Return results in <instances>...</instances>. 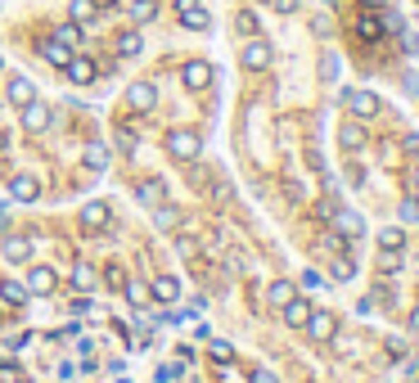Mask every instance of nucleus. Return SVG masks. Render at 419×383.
<instances>
[{
    "label": "nucleus",
    "mask_w": 419,
    "mask_h": 383,
    "mask_svg": "<svg viewBox=\"0 0 419 383\" xmlns=\"http://www.w3.org/2000/svg\"><path fill=\"white\" fill-rule=\"evenodd\" d=\"M154 104H158V86L154 81H135L127 91V108H135V113H149Z\"/></svg>",
    "instance_id": "obj_5"
},
{
    "label": "nucleus",
    "mask_w": 419,
    "mask_h": 383,
    "mask_svg": "<svg viewBox=\"0 0 419 383\" xmlns=\"http://www.w3.org/2000/svg\"><path fill=\"white\" fill-rule=\"evenodd\" d=\"M140 50H144L140 32H122V36H117V55H122V59H135Z\"/></svg>",
    "instance_id": "obj_26"
},
{
    "label": "nucleus",
    "mask_w": 419,
    "mask_h": 383,
    "mask_svg": "<svg viewBox=\"0 0 419 383\" xmlns=\"http://www.w3.org/2000/svg\"><path fill=\"white\" fill-rule=\"evenodd\" d=\"M158 14V0H131V23H149Z\"/></svg>",
    "instance_id": "obj_29"
},
{
    "label": "nucleus",
    "mask_w": 419,
    "mask_h": 383,
    "mask_svg": "<svg viewBox=\"0 0 419 383\" xmlns=\"http://www.w3.org/2000/svg\"><path fill=\"white\" fill-rule=\"evenodd\" d=\"M158 230H171V226H176V221H180V212H176V207H158Z\"/></svg>",
    "instance_id": "obj_33"
},
{
    "label": "nucleus",
    "mask_w": 419,
    "mask_h": 383,
    "mask_svg": "<svg viewBox=\"0 0 419 383\" xmlns=\"http://www.w3.org/2000/svg\"><path fill=\"white\" fill-rule=\"evenodd\" d=\"M270 5H275V9H280V14H293V9H298V5H302V0H270Z\"/></svg>",
    "instance_id": "obj_40"
},
{
    "label": "nucleus",
    "mask_w": 419,
    "mask_h": 383,
    "mask_svg": "<svg viewBox=\"0 0 419 383\" xmlns=\"http://www.w3.org/2000/svg\"><path fill=\"white\" fill-rule=\"evenodd\" d=\"M5 100L23 108V104H28V100H36V86H32L28 77H9V86H5Z\"/></svg>",
    "instance_id": "obj_14"
},
{
    "label": "nucleus",
    "mask_w": 419,
    "mask_h": 383,
    "mask_svg": "<svg viewBox=\"0 0 419 383\" xmlns=\"http://www.w3.org/2000/svg\"><path fill=\"white\" fill-rule=\"evenodd\" d=\"M0 253L18 266V262H28V257H32V239H5V244H0Z\"/></svg>",
    "instance_id": "obj_23"
},
{
    "label": "nucleus",
    "mask_w": 419,
    "mask_h": 383,
    "mask_svg": "<svg viewBox=\"0 0 419 383\" xmlns=\"http://www.w3.org/2000/svg\"><path fill=\"white\" fill-rule=\"evenodd\" d=\"M411 181H415V190H419V167H415V176H411Z\"/></svg>",
    "instance_id": "obj_45"
},
{
    "label": "nucleus",
    "mask_w": 419,
    "mask_h": 383,
    "mask_svg": "<svg viewBox=\"0 0 419 383\" xmlns=\"http://www.w3.org/2000/svg\"><path fill=\"white\" fill-rule=\"evenodd\" d=\"M149 298H154V302H176V298H180V280H176V275H158V280L149 284Z\"/></svg>",
    "instance_id": "obj_11"
},
{
    "label": "nucleus",
    "mask_w": 419,
    "mask_h": 383,
    "mask_svg": "<svg viewBox=\"0 0 419 383\" xmlns=\"http://www.w3.org/2000/svg\"><path fill=\"white\" fill-rule=\"evenodd\" d=\"M401 149L411 154V158H419V135H406V140H401Z\"/></svg>",
    "instance_id": "obj_39"
},
{
    "label": "nucleus",
    "mask_w": 419,
    "mask_h": 383,
    "mask_svg": "<svg viewBox=\"0 0 419 383\" xmlns=\"http://www.w3.org/2000/svg\"><path fill=\"white\" fill-rule=\"evenodd\" d=\"M379 270H384V275H397V270H401V257H397V253H384V257H379Z\"/></svg>",
    "instance_id": "obj_34"
},
{
    "label": "nucleus",
    "mask_w": 419,
    "mask_h": 383,
    "mask_svg": "<svg viewBox=\"0 0 419 383\" xmlns=\"http://www.w3.org/2000/svg\"><path fill=\"white\" fill-rule=\"evenodd\" d=\"M306 333H311V338H320V343H325V338H334V329H338V320L334 316H329V311H311V316H306V325H302Z\"/></svg>",
    "instance_id": "obj_9"
},
{
    "label": "nucleus",
    "mask_w": 419,
    "mask_h": 383,
    "mask_svg": "<svg viewBox=\"0 0 419 383\" xmlns=\"http://www.w3.org/2000/svg\"><path fill=\"white\" fill-rule=\"evenodd\" d=\"M343 104H348L356 118H374L379 113V95H369V91H348V95H343Z\"/></svg>",
    "instance_id": "obj_7"
},
{
    "label": "nucleus",
    "mask_w": 419,
    "mask_h": 383,
    "mask_svg": "<svg viewBox=\"0 0 419 383\" xmlns=\"http://www.w3.org/2000/svg\"><path fill=\"white\" fill-rule=\"evenodd\" d=\"M411 325H415V329H419V311H415V316H411Z\"/></svg>",
    "instance_id": "obj_44"
},
{
    "label": "nucleus",
    "mask_w": 419,
    "mask_h": 383,
    "mask_svg": "<svg viewBox=\"0 0 419 383\" xmlns=\"http://www.w3.org/2000/svg\"><path fill=\"white\" fill-rule=\"evenodd\" d=\"M356 275V266L348 262V257H338V262H334V280H352Z\"/></svg>",
    "instance_id": "obj_36"
},
{
    "label": "nucleus",
    "mask_w": 419,
    "mask_h": 383,
    "mask_svg": "<svg viewBox=\"0 0 419 383\" xmlns=\"http://www.w3.org/2000/svg\"><path fill=\"white\" fill-rule=\"evenodd\" d=\"M235 28H239L243 36H253V32H257V14H253V9H239V18H235Z\"/></svg>",
    "instance_id": "obj_32"
},
{
    "label": "nucleus",
    "mask_w": 419,
    "mask_h": 383,
    "mask_svg": "<svg viewBox=\"0 0 419 383\" xmlns=\"http://www.w3.org/2000/svg\"><path fill=\"white\" fill-rule=\"evenodd\" d=\"M95 14H100V5H95V0H72V5H68V18H72V23H91Z\"/></svg>",
    "instance_id": "obj_24"
},
{
    "label": "nucleus",
    "mask_w": 419,
    "mask_h": 383,
    "mask_svg": "<svg viewBox=\"0 0 419 383\" xmlns=\"http://www.w3.org/2000/svg\"><path fill=\"white\" fill-rule=\"evenodd\" d=\"M401 221H419V199H406L401 203Z\"/></svg>",
    "instance_id": "obj_37"
},
{
    "label": "nucleus",
    "mask_w": 419,
    "mask_h": 383,
    "mask_svg": "<svg viewBox=\"0 0 419 383\" xmlns=\"http://www.w3.org/2000/svg\"><path fill=\"white\" fill-rule=\"evenodd\" d=\"M243 68H253V72H262V68H270V59H275V55H270V45L266 41H248V45H243Z\"/></svg>",
    "instance_id": "obj_8"
},
{
    "label": "nucleus",
    "mask_w": 419,
    "mask_h": 383,
    "mask_svg": "<svg viewBox=\"0 0 419 383\" xmlns=\"http://www.w3.org/2000/svg\"><path fill=\"white\" fill-rule=\"evenodd\" d=\"M401 244H406V234H401L397 226L379 230V248H384V253H401Z\"/></svg>",
    "instance_id": "obj_28"
},
{
    "label": "nucleus",
    "mask_w": 419,
    "mask_h": 383,
    "mask_svg": "<svg viewBox=\"0 0 419 383\" xmlns=\"http://www.w3.org/2000/svg\"><path fill=\"white\" fill-rule=\"evenodd\" d=\"M180 28H190V32H207V28H212V18H207V9L190 5V9H180Z\"/></svg>",
    "instance_id": "obj_21"
},
{
    "label": "nucleus",
    "mask_w": 419,
    "mask_h": 383,
    "mask_svg": "<svg viewBox=\"0 0 419 383\" xmlns=\"http://www.w3.org/2000/svg\"><path fill=\"white\" fill-rule=\"evenodd\" d=\"M167 154L176 158V163H194V158L203 154V135H199V131H185V127L171 131V135H167Z\"/></svg>",
    "instance_id": "obj_1"
},
{
    "label": "nucleus",
    "mask_w": 419,
    "mask_h": 383,
    "mask_svg": "<svg viewBox=\"0 0 419 383\" xmlns=\"http://www.w3.org/2000/svg\"><path fill=\"white\" fill-rule=\"evenodd\" d=\"M64 72H68V81H72V86H91V81H95V64H91V59H77V55L68 59V68H64Z\"/></svg>",
    "instance_id": "obj_16"
},
{
    "label": "nucleus",
    "mask_w": 419,
    "mask_h": 383,
    "mask_svg": "<svg viewBox=\"0 0 419 383\" xmlns=\"http://www.w3.org/2000/svg\"><path fill=\"white\" fill-rule=\"evenodd\" d=\"M122 289H127V302H131V307H144V302H149V284H144V280H122Z\"/></svg>",
    "instance_id": "obj_25"
},
{
    "label": "nucleus",
    "mask_w": 419,
    "mask_h": 383,
    "mask_svg": "<svg viewBox=\"0 0 419 383\" xmlns=\"http://www.w3.org/2000/svg\"><path fill=\"white\" fill-rule=\"evenodd\" d=\"M45 127H50V104L28 100L23 104V131H45Z\"/></svg>",
    "instance_id": "obj_6"
},
{
    "label": "nucleus",
    "mask_w": 419,
    "mask_h": 383,
    "mask_svg": "<svg viewBox=\"0 0 419 383\" xmlns=\"http://www.w3.org/2000/svg\"><path fill=\"white\" fill-rule=\"evenodd\" d=\"M334 226L348 234V239H361L365 221H361V212H352V207H334Z\"/></svg>",
    "instance_id": "obj_10"
},
{
    "label": "nucleus",
    "mask_w": 419,
    "mask_h": 383,
    "mask_svg": "<svg viewBox=\"0 0 419 383\" xmlns=\"http://www.w3.org/2000/svg\"><path fill=\"white\" fill-rule=\"evenodd\" d=\"M356 36H361V41H379V36H384V18L361 14V18H356Z\"/></svg>",
    "instance_id": "obj_22"
},
{
    "label": "nucleus",
    "mask_w": 419,
    "mask_h": 383,
    "mask_svg": "<svg viewBox=\"0 0 419 383\" xmlns=\"http://www.w3.org/2000/svg\"><path fill=\"white\" fill-rule=\"evenodd\" d=\"M190 5H199V0H176V9H190Z\"/></svg>",
    "instance_id": "obj_42"
},
{
    "label": "nucleus",
    "mask_w": 419,
    "mask_h": 383,
    "mask_svg": "<svg viewBox=\"0 0 419 383\" xmlns=\"http://www.w3.org/2000/svg\"><path fill=\"white\" fill-rule=\"evenodd\" d=\"M338 140H343V149H361V144H365V131H361V127H352V122H348Z\"/></svg>",
    "instance_id": "obj_31"
},
{
    "label": "nucleus",
    "mask_w": 419,
    "mask_h": 383,
    "mask_svg": "<svg viewBox=\"0 0 419 383\" xmlns=\"http://www.w3.org/2000/svg\"><path fill=\"white\" fill-rule=\"evenodd\" d=\"M5 144H9V135H5V131H0V154H5Z\"/></svg>",
    "instance_id": "obj_43"
},
{
    "label": "nucleus",
    "mask_w": 419,
    "mask_h": 383,
    "mask_svg": "<svg viewBox=\"0 0 419 383\" xmlns=\"http://www.w3.org/2000/svg\"><path fill=\"white\" fill-rule=\"evenodd\" d=\"M117 144H122V154H135V135H131V131H122Z\"/></svg>",
    "instance_id": "obj_38"
},
{
    "label": "nucleus",
    "mask_w": 419,
    "mask_h": 383,
    "mask_svg": "<svg viewBox=\"0 0 419 383\" xmlns=\"http://www.w3.org/2000/svg\"><path fill=\"white\" fill-rule=\"evenodd\" d=\"M23 284H28V293H32V298H50V293L59 289V275H54V266H32Z\"/></svg>",
    "instance_id": "obj_2"
},
{
    "label": "nucleus",
    "mask_w": 419,
    "mask_h": 383,
    "mask_svg": "<svg viewBox=\"0 0 419 383\" xmlns=\"http://www.w3.org/2000/svg\"><path fill=\"white\" fill-rule=\"evenodd\" d=\"M280 311H285V325H289V329H302L306 316H311V302H306V298H293L289 307H280Z\"/></svg>",
    "instance_id": "obj_17"
},
{
    "label": "nucleus",
    "mask_w": 419,
    "mask_h": 383,
    "mask_svg": "<svg viewBox=\"0 0 419 383\" xmlns=\"http://www.w3.org/2000/svg\"><path fill=\"white\" fill-rule=\"evenodd\" d=\"M180 81H185V91H207V86H212V64H207V59H190V64L180 68Z\"/></svg>",
    "instance_id": "obj_3"
},
{
    "label": "nucleus",
    "mask_w": 419,
    "mask_h": 383,
    "mask_svg": "<svg viewBox=\"0 0 419 383\" xmlns=\"http://www.w3.org/2000/svg\"><path fill=\"white\" fill-rule=\"evenodd\" d=\"M81 163L91 167V171H104V167H108V149H104L100 140H86V149H81Z\"/></svg>",
    "instance_id": "obj_20"
},
{
    "label": "nucleus",
    "mask_w": 419,
    "mask_h": 383,
    "mask_svg": "<svg viewBox=\"0 0 419 383\" xmlns=\"http://www.w3.org/2000/svg\"><path fill=\"white\" fill-rule=\"evenodd\" d=\"M95 280H100V275H95V266H77V270H72V289H77V293H91L95 289Z\"/></svg>",
    "instance_id": "obj_27"
},
{
    "label": "nucleus",
    "mask_w": 419,
    "mask_h": 383,
    "mask_svg": "<svg viewBox=\"0 0 419 383\" xmlns=\"http://www.w3.org/2000/svg\"><path fill=\"white\" fill-rule=\"evenodd\" d=\"M9 194H14V203H36L41 199V181L32 171H18V176H9Z\"/></svg>",
    "instance_id": "obj_4"
},
{
    "label": "nucleus",
    "mask_w": 419,
    "mask_h": 383,
    "mask_svg": "<svg viewBox=\"0 0 419 383\" xmlns=\"http://www.w3.org/2000/svg\"><path fill=\"white\" fill-rule=\"evenodd\" d=\"M293 298H298V284H293V280H275V284L266 289V302L275 307V311H280V307H289Z\"/></svg>",
    "instance_id": "obj_13"
},
{
    "label": "nucleus",
    "mask_w": 419,
    "mask_h": 383,
    "mask_svg": "<svg viewBox=\"0 0 419 383\" xmlns=\"http://www.w3.org/2000/svg\"><path fill=\"white\" fill-rule=\"evenodd\" d=\"M54 41L77 45V41H81V23H59V28H54Z\"/></svg>",
    "instance_id": "obj_30"
},
{
    "label": "nucleus",
    "mask_w": 419,
    "mask_h": 383,
    "mask_svg": "<svg viewBox=\"0 0 419 383\" xmlns=\"http://www.w3.org/2000/svg\"><path fill=\"white\" fill-rule=\"evenodd\" d=\"M108 221H113L108 203H86V207H81V226H86V230H104Z\"/></svg>",
    "instance_id": "obj_15"
},
{
    "label": "nucleus",
    "mask_w": 419,
    "mask_h": 383,
    "mask_svg": "<svg viewBox=\"0 0 419 383\" xmlns=\"http://www.w3.org/2000/svg\"><path fill=\"white\" fill-rule=\"evenodd\" d=\"M253 383H275V379H270L266 370H257V375H253Z\"/></svg>",
    "instance_id": "obj_41"
},
{
    "label": "nucleus",
    "mask_w": 419,
    "mask_h": 383,
    "mask_svg": "<svg viewBox=\"0 0 419 383\" xmlns=\"http://www.w3.org/2000/svg\"><path fill=\"white\" fill-rule=\"evenodd\" d=\"M135 199H140V203H149V207H158V203H163V181H154V176L135 181Z\"/></svg>",
    "instance_id": "obj_18"
},
{
    "label": "nucleus",
    "mask_w": 419,
    "mask_h": 383,
    "mask_svg": "<svg viewBox=\"0 0 419 383\" xmlns=\"http://www.w3.org/2000/svg\"><path fill=\"white\" fill-rule=\"evenodd\" d=\"M41 55H45V64H54V68H68V59H72V45H64V41H45L41 45Z\"/></svg>",
    "instance_id": "obj_19"
},
{
    "label": "nucleus",
    "mask_w": 419,
    "mask_h": 383,
    "mask_svg": "<svg viewBox=\"0 0 419 383\" xmlns=\"http://www.w3.org/2000/svg\"><path fill=\"white\" fill-rule=\"evenodd\" d=\"M28 298H32V293H28V284H23V280H0V302H5V307H14V311H18Z\"/></svg>",
    "instance_id": "obj_12"
},
{
    "label": "nucleus",
    "mask_w": 419,
    "mask_h": 383,
    "mask_svg": "<svg viewBox=\"0 0 419 383\" xmlns=\"http://www.w3.org/2000/svg\"><path fill=\"white\" fill-rule=\"evenodd\" d=\"M212 361H217V365H226V361H235V352H230V343H221V338L212 343Z\"/></svg>",
    "instance_id": "obj_35"
}]
</instances>
